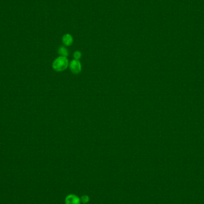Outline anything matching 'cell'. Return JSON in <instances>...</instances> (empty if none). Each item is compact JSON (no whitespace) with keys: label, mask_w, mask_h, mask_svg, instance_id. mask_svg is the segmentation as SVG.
<instances>
[{"label":"cell","mask_w":204,"mask_h":204,"mask_svg":"<svg viewBox=\"0 0 204 204\" xmlns=\"http://www.w3.org/2000/svg\"><path fill=\"white\" fill-rule=\"evenodd\" d=\"M63 42L65 44V45H66L67 46H70L73 43V38H72V36L69 35V34H67V35H64V37L63 38Z\"/></svg>","instance_id":"4"},{"label":"cell","mask_w":204,"mask_h":204,"mask_svg":"<svg viewBox=\"0 0 204 204\" xmlns=\"http://www.w3.org/2000/svg\"><path fill=\"white\" fill-rule=\"evenodd\" d=\"M85 197H82V202H83L84 203H87V202L88 201V198L87 197L86 198V199H85Z\"/></svg>","instance_id":"7"},{"label":"cell","mask_w":204,"mask_h":204,"mask_svg":"<svg viewBox=\"0 0 204 204\" xmlns=\"http://www.w3.org/2000/svg\"><path fill=\"white\" fill-rule=\"evenodd\" d=\"M81 56H82V54H81V53L80 52L77 51V52H75L74 53L73 57H74L75 60H78L79 61V59L81 58Z\"/></svg>","instance_id":"6"},{"label":"cell","mask_w":204,"mask_h":204,"mask_svg":"<svg viewBox=\"0 0 204 204\" xmlns=\"http://www.w3.org/2000/svg\"><path fill=\"white\" fill-rule=\"evenodd\" d=\"M69 69L74 74H78L81 72L82 66L81 62L78 60H73L69 64Z\"/></svg>","instance_id":"2"},{"label":"cell","mask_w":204,"mask_h":204,"mask_svg":"<svg viewBox=\"0 0 204 204\" xmlns=\"http://www.w3.org/2000/svg\"><path fill=\"white\" fill-rule=\"evenodd\" d=\"M59 53L61 55V56H64V57H67V58L69 55L68 50L64 47H61L59 49Z\"/></svg>","instance_id":"5"},{"label":"cell","mask_w":204,"mask_h":204,"mask_svg":"<svg viewBox=\"0 0 204 204\" xmlns=\"http://www.w3.org/2000/svg\"><path fill=\"white\" fill-rule=\"evenodd\" d=\"M69 61L67 57L60 56L53 63V68L58 72L66 70L69 67Z\"/></svg>","instance_id":"1"},{"label":"cell","mask_w":204,"mask_h":204,"mask_svg":"<svg viewBox=\"0 0 204 204\" xmlns=\"http://www.w3.org/2000/svg\"><path fill=\"white\" fill-rule=\"evenodd\" d=\"M66 204H79V200L74 195H69L66 200Z\"/></svg>","instance_id":"3"}]
</instances>
